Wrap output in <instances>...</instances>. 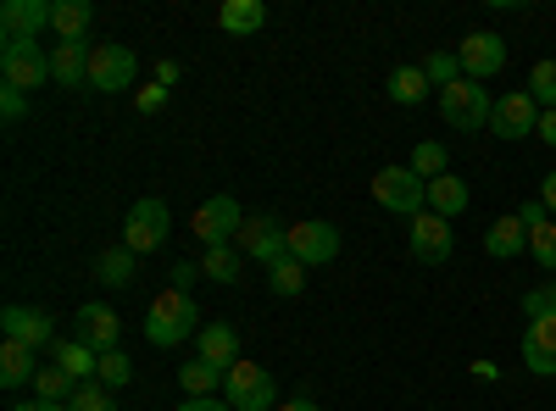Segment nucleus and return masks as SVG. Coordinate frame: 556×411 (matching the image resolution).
<instances>
[{"label":"nucleus","instance_id":"nucleus-17","mask_svg":"<svg viewBox=\"0 0 556 411\" xmlns=\"http://www.w3.org/2000/svg\"><path fill=\"white\" fill-rule=\"evenodd\" d=\"M523 368L534 378H556V317H534L523 329Z\"/></svg>","mask_w":556,"mask_h":411},{"label":"nucleus","instance_id":"nucleus-1","mask_svg":"<svg viewBox=\"0 0 556 411\" xmlns=\"http://www.w3.org/2000/svg\"><path fill=\"white\" fill-rule=\"evenodd\" d=\"M195 329H201V306L184 295V290H162V295L151 300V311H146V339H151L156 350L184 345Z\"/></svg>","mask_w":556,"mask_h":411},{"label":"nucleus","instance_id":"nucleus-37","mask_svg":"<svg viewBox=\"0 0 556 411\" xmlns=\"http://www.w3.org/2000/svg\"><path fill=\"white\" fill-rule=\"evenodd\" d=\"M96 378H101L106 389H123V384L134 378V361H128L123 350H106V356H101V373H96Z\"/></svg>","mask_w":556,"mask_h":411},{"label":"nucleus","instance_id":"nucleus-10","mask_svg":"<svg viewBox=\"0 0 556 411\" xmlns=\"http://www.w3.org/2000/svg\"><path fill=\"white\" fill-rule=\"evenodd\" d=\"M290 256L306 261V267H323L340 256V228L323 222V217H306V222H290Z\"/></svg>","mask_w":556,"mask_h":411},{"label":"nucleus","instance_id":"nucleus-3","mask_svg":"<svg viewBox=\"0 0 556 411\" xmlns=\"http://www.w3.org/2000/svg\"><path fill=\"white\" fill-rule=\"evenodd\" d=\"M490 112H495L490 89H479L473 78H462V84L440 89V117H445L456 133H479V128H490Z\"/></svg>","mask_w":556,"mask_h":411},{"label":"nucleus","instance_id":"nucleus-13","mask_svg":"<svg viewBox=\"0 0 556 411\" xmlns=\"http://www.w3.org/2000/svg\"><path fill=\"white\" fill-rule=\"evenodd\" d=\"M456 251V234H451V222L440 211H417L412 217V256L424 261V267H445Z\"/></svg>","mask_w":556,"mask_h":411},{"label":"nucleus","instance_id":"nucleus-9","mask_svg":"<svg viewBox=\"0 0 556 411\" xmlns=\"http://www.w3.org/2000/svg\"><path fill=\"white\" fill-rule=\"evenodd\" d=\"M456 62H462V78L484 84V78H495L506 67V39L490 34V28H479V34H468V39L456 44Z\"/></svg>","mask_w":556,"mask_h":411},{"label":"nucleus","instance_id":"nucleus-42","mask_svg":"<svg viewBox=\"0 0 556 411\" xmlns=\"http://www.w3.org/2000/svg\"><path fill=\"white\" fill-rule=\"evenodd\" d=\"M178 411H235V406H228V400H223V395H217V400H212V395H206V400H184V406H178Z\"/></svg>","mask_w":556,"mask_h":411},{"label":"nucleus","instance_id":"nucleus-4","mask_svg":"<svg viewBox=\"0 0 556 411\" xmlns=\"http://www.w3.org/2000/svg\"><path fill=\"white\" fill-rule=\"evenodd\" d=\"M223 400L235 411H273L278 406V384L267 368H256V361H235L223 378Z\"/></svg>","mask_w":556,"mask_h":411},{"label":"nucleus","instance_id":"nucleus-33","mask_svg":"<svg viewBox=\"0 0 556 411\" xmlns=\"http://www.w3.org/2000/svg\"><path fill=\"white\" fill-rule=\"evenodd\" d=\"M529 95L540 101V112H556V56L534 62V73H529Z\"/></svg>","mask_w":556,"mask_h":411},{"label":"nucleus","instance_id":"nucleus-16","mask_svg":"<svg viewBox=\"0 0 556 411\" xmlns=\"http://www.w3.org/2000/svg\"><path fill=\"white\" fill-rule=\"evenodd\" d=\"M51 12H56V0H7L0 28H7V39H39L51 28Z\"/></svg>","mask_w":556,"mask_h":411},{"label":"nucleus","instance_id":"nucleus-44","mask_svg":"<svg viewBox=\"0 0 556 411\" xmlns=\"http://www.w3.org/2000/svg\"><path fill=\"white\" fill-rule=\"evenodd\" d=\"M540 201H545V211H556V172H545V184H540Z\"/></svg>","mask_w":556,"mask_h":411},{"label":"nucleus","instance_id":"nucleus-32","mask_svg":"<svg viewBox=\"0 0 556 411\" xmlns=\"http://www.w3.org/2000/svg\"><path fill=\"white\" fill-rule=\"evenodd\" d=\"M417 178H424V184H434V178H445V167H451V156H445V145H434V140H424L412 151V162H406Z\"/></svg>","mask_w":556,"mask_h":411},{"label":"nucleus","instance_id":"nucleus-35","mask_svg":"<svg viewBox=\"0 0 556 411\" xmlns=\"http://www.w3.org/2000/svg\"><path fill=\"white\" fill-rule=\"evenodd\" d=\"M417 67L429 73V84H434V89H451V84H462V62H456V51H434L429 62H417Z\"/></svg>","mask_w":556,"mask_h":411},{"label":"nucleus","instance_id":"nucleus-15","mask_svg":"<svg viewBox=\"0 0 556 411\" xmlns=\"http://www.w3.org/2000/svg\"><path fill=\"white\" fill-rule=\"evenodd\" d=\"M117 334H123V323H117V311H112V306H101V300L78 306V334H73V339H84L96 356H106V350H123Z\"/></svg>","mask_w":556,"mask_h":411},{"label":"nucleus","instance_id":"nucleus-47","mask_svg":"<svg viewBox=\"0 0 556 411\" xmlns=\"http://www.w3.org/2000/svg\"><path fill=\"white\" fill-rule=\"evenodd\" d=\"M518 217H523V222H529V228H534V222H545V201H529V206H523V211H518Z\"/></svg>","mask_w":556,"mask_h":411},{"label":"nucleus","instance_id":"nucleus-31","mask_svg":"<svg viewBox=\"0 0 556 411\" xmlns=\"http://www.w3.org/2000/svg\"><path fill=\"white\" fill-rule=\"evenodd\" d=\"M267 284H273V295H301L306 290V261H295V256L273 261L267 267Z\"/></svg>","mask_w":556,"mask_h":411},{"label":"nucleus","instance_id":"nucleus-30","mask_svg":"<svg viewBox=\"0 0 556 411\" xmlns=\"http://www.w3.org/2000/svg\"><path fill=\"white\" fill-rule=\"evenodd\" d=\"M34 395H39V400H56V406H67V400L78 395V384H73V378L56 368V361H51V368H39V373H34Z\"/></svg>","mask_w":556,"mask_h":411},{"label":"nucleus","instance_id":"nucleus-18","mask_svg":"<svg viewBox=\"0 0 556 411\" xmlns=\"http://www.w3.org/2000/svg\"><path fill=\"white\" fill-rule=\"evenodd\" d=\"M89 44L84 39H62V44H51V78L62 84V89H78V84H89Z\"/></svg>","mask_w":556,"mask_h":411},{"label":"nucleus","instance_id":"nucleus-27","mask_svg":"<svg viewBox=\"0 0 556 411\" xmlns=\"http://www.w3.org/2000/svg\"><path fill=\"white\" fill-rule=\"evenodd\" d=\"M96 279H101L106 290H123V284H134V251H128V245H112V251H101V256H96Z\"/></svg>","mask_w":556,"mask_h":411},{"label":"nucleus","instance_id":"nucleus-36","mask_svg":"<svg viewBox=\"0 0 556 411\" xmlns=\"http://www.w3.org/2000/svg\"><path fill=\"white\" fill-rule=\"evenodd\" d=\"M67 411H117V400H112L106 384H78V395L67 400Z\"/></svg>","mask_w":556,"mask_h":411},{"label":"nucleus","instance_id":"nucleus-21","mask_svg":"<svg viewBox=\"0 0 556 411\" xmlns=\"http://www.w3.org/2000/svg\"><path fill=\"white\" fill-rule=\"evenodd\" d=\"M51 361H56V368H62L73 384H84L89 373H101V356L89 350L84 339H56V345H51Z\"/></svg>","mask_w":556,"mask_h":411},{"label":"nucleus","instance_id":"nucleus-5","mask_svg":"<svg viewBox=\"0 0 556 411\" xmlns=\"http://www.w3.org/2000/svg\"><path fill=\"white\" fill-rule=\"evenodd\" d=\"M374 201L395 217H417V211H429V184L412 167H384L374 172Z\"/></svg>","mask_w":556,"mask_h":411},{"label":"nucleus","instance_id":"nucleus-43","mask_svg":"<svg viewBox=\"0 0 556 411\" xmlns=\"http://www.w3.org/2000/svg\"><path fill=\"white\" fill-rule=\"evenodd\" d=\"M540 140L556 145V112H540Z\"/></svg>","mask_w":556,"mask_h":411},{"label":"nucleus","instance_id":"nucleus-41","mask_svg":"<svg viewBox=\"0 0 556 411\" xmlns=\"http://www.w3.org/2000/svg\"><path fill=\"white\" fill-rule=\"evenodd\" d=\"M162 101H167V89H162V84H151V89H139V112H156Z\"/></svg>","mask_w":556,"mask_h":411},{"label":"nucleus","instance_id":"nucleus-22","mask_svg":"<svg viewBox=\"0 0 556 411\" xmlns=\"http://www.w3.org/2000/svg\"><path fill=\"white\" fill-rule=\"evenodd\" d=\"M223 378H228V373H223V368H212V361H201V356H195V361H184V368H178V389L190 395V400L223 395Z\"/></svg>","mask_w":556,"mask_h":411},{"label":"nucleus","instance_id":"nucleus-19","mask_svg":"<svg viewBox=\"0 0 556 411\" xmlns=\"http://www.w3.org/2000/svg\"><path fill=\"white\" fill-rule=\"evenodd\" d=\"M523 245H529V222H523L518 211H506V217H495V222H490L484 251H490L495 261H506V256H523Z\"/></svg>","mask_w":556,"mask_h":411},{"label":"nucleus","instance_id":"nucleus-14","mask_svg":"<svg viewBox=\"0 0 556 411\" xmlns=\"http://www.w3.org/2000/svg\"><path fill=\"white\" fill-rule=\"evenodd\" d=\"M240 228H245V211H240L235 195H212V201L195 211L201 245H228V240H240Z\"/></svg>","mask_w":556,"mask_h":411},{"label":"nucleus","instance_id":"nucleus-39","mask_svg":"<svg viewBox=\"0 0 556 411\" xmlns=\"http://www.w3.org/2000/svg\"><path fill=\"white\" fill-rule=\"evenodd\" d=\"M23 112H28V95H23V89H0V117L17 123Z\"/></svg>","mask_w":556,"mask_h":411},{"label":"nucleus","instance_id":"nucleus-6","mask_svg":"<svg viewBox=\"0 0 556 411\" xmlns=\"http://www.w3.org/2000/svg\"><path fill=\"white\" fill-rule=\"evenodd\" d=\"M167 228H173L167 201H134V211L123 217V245H128L134 256L162 251V245H167Z\"/></svg>","mask_w":556,"mask_h":411},{"label":"nucleus","instance_id":"nucleus-7","mask_svg":"<svg viewBox=\"0 0 556 411\" xmlns=\"http://www.w3.org/2000/svg\"><path fill=\"white\" fill-rule=\"evenodd\" d=\"M240 256H251L256 267L285 261V256H290V222H278V217H245V228H240Z\"/></svg>","mask_w":556,"mask_h":411},{"label":"nucleus","instance_id":"nucleus-45","mask_svg":"<svg viewBox=\"0 0 556 411\" xmlns=\"http://www.w3.org/2000/svg\"><path fill=\"white\" fill-rule=\"evenodd\" d=\"M12 411H67V406H56V400H17Z\"/></svg>","mask_w":556,"mask_h":411},{"label":"nucleus","instance_id":"nucleus-34","mask_svg":"<svg viewBox=\"0 0 556 411\" xmlns=\"http://www.w3.org/2000/svg\"><path fill=\"white\" fill-rule=\"evenodd\" d=\"M529 256H534L545 272H556V222H551V217L529 228Z\"/></svg>","mask_w":556,"mask_h":411},{"label":"nucleus","instance_id":"nucleus-23","mask_svg":"<svg viewBox=\"0 0 556 411\" xmlns=\"http://www.w3.org/2000/svg\"><path fill=\"white\" fill-rule=\"evenodd\" d=\"M262 23H267L262 0H223V7H217V28L223 34H256Z\"/></svg>","mask_w":556,"mask_h":411},{"label":"nucleus","instance_id":"nucleus-29","mask_svg":"<svg viewBox=\"0 0 556 411\" xmlns=\"http://www.w3.org/2000/svg\"><path fill=\"white\" fill-rule=\"evenodd\" d=\"M201 272H206L212 284H240V251L235 245H206Z\"/></svg>","mask_w":556,"mask_h":411},{"label":"nucleus","instance_id":"nucleus-40","mask_svg":"<svg viewBox=\"0 0 556 411\" xmlns=\"http://www.w3.org/2000/svg\"><path fill=\"white\" fill-rule=\"evenodd\" d=\"M201 279V261H173V290L190 295V284Z\"/></svg>","mask_w":556,"mask_h":411},{"label":"nucleus","instance_id":"nucleus-25","mask_svg":"<svg viewBox=\"0 0 556 411\" xmlns=\"http://www.w3.org/2000/svg\"><path fill=\"white\" fill-rule=\"evenodd\" d=\"M429 89H434V84H429L424 67H395V73H390V101H395V106H424Z\"/></svg>","mask_w":556,"mask_h":411},{"label":"nucleus","instance_id":"nucleus-12","mask_svg":"<svg viewBox=\"0 0 556 411\" xmlns=\"http://www.w3.org/2000/svg\"><path fill=\"white\" fill-rule=\"evenodd\" d=\"M139 73V56L128 44H96V56H89V89H101V95H117L128 89Z\"/></svg>","mask_w":556,"mask_h":411},{"label":"nucleus","instance_id":"nucleus-46","mask_svg":"<svg viewBox=\"0 0 556 411\" xmlns=\"http://www.w3.org/2000/svg\"><path fill=\"white\" fill-rule=\"evenodd\" d=\"M156 84L173 89V84H178V62H162V67H156Z\"/></svg>","mask_w":556,"mask_h":411},{"label":"nucleus","instance_id":"nucleus-11","mask_svg":"<svg viewBox=\"0 0 556 411\" xmlns=\"http://www.w3.org/2000/svg\"><path fill=\"white\" fill-rule=\"evenodd\" d=\"M0 329H7V339H17L28 350H51L56 345V317L45 306H7L0 311Z\"/></svg>","mask_w":556,"mask_h":411},{"label":"nucleus","instance_id":"nucleus-28","mask_svg":"<svg viewBox=\"0 0 556 411\" xmlns=\"http://www.w3.org/2000/svg\"><path fill=\"white\" fill-rule=\"evenodd\" d=\"M89 17H96V7H89V0H56V12H51V28H56L62 39H84Z\"/></svg>","mask_w":556,"mask_h":411},{"label":"nucleus","instance_id":"nucleus-8","mask_svg":"<svg viewBox=\"0 0 556 411\" xmlns=\"http://www.w3.org/2000/svg\"><path fill=\"white\" fill-rule=\"evenodd\" d=\"M490 133L495 140H523V133H540V101L529 89H506L490 112Z\"/></svg>","mask_w":556,"mask_h":411},{"label":"nucleus","instance_id":"nucleus-48","mask_svg":"<svg viewBox=\"0 0 556 411\" xmlns=\"http://www.w3.org/2000/svg\"><path fill=\"white\" fill-rule=\"evenodd\" d=\"M273 411H317V400H278Z\"/></svg>","mask_w":556,"mask_h":411},{"label":"nucleus","instance_id":"nucleus-20","mask_svg":"<svg viewBox=\"0 0 556 411\" xmlns=\"http://www.w3.org/2000/svg\"><path fill=\"white\" fill-rule=\"evenodd\" d=\"M201 361H212V368H235V361H245L240 356V334L235 329H228V323H206L201 329Z\"/></svg>","mask_w":556,"mask_h":411},{"label":"nucleus","instance_id":"nucleus-26","mask_svg":"<svg viewBox=\"0 0 556 411\" xmlns=\"http://www.w3.org/2000/svg\"><path fill=\"white\" fill-rule=\"evenodd\" d=\"M429 211H440L445 222L451 217H462V211H468V184H462V178H434V184H429Z\"/></svg>","mask_w":556,"mask_h":411},{"label":"nucleus","instance_id":"nucleus-2","mask_svg":"<svg viewBox=\"0 0 556 411\" xmlns=\"http://www.w3.org/2000/svg\"><path fill=\"white\" fill-rule=\"evenodd\" d=\"M0 78H7V89H39L51 84V51H39V39H7L0 44Z\"/></svg>","mask_w":556,"mask_h":411},{"label":"nucleus","instance_id":"nucleus-38","mask_svg":"<svg viewBox=\"0 0 556 411\" xmlns=\"http://www.w3.org/2000/svg\"><path fill=\"white\" fill-rule=\"evenodd\" d=\"M523 317H529V323H534V317H556V284L529 290V295H523Z\"/></svg>","mask_w":556,"mask_h":411},{"label":"nucleus","instance_id":"nucleus-24","mask_svg":"<svg viewBox=\"0 0 556 411\" xmlns=\"http://www.w3.org/2000/svg\"><path fill=\"white\" fill-rule=\"evenodd\" d=\"M34 356H39V350H28V345H17V339L0 345V384H7V389H23V384L39 373Z\"/></svg>","mask_w":556,"mask_h":411}]
</instances>
